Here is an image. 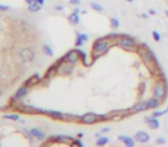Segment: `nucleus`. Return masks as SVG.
<instances>
[{
    "label": "nucleus",
    "mask_w": 168,
    "mask_h": 147,
    "mask_svg": "<svg viewBox=\"0 0 168 147\" xmlns=\"http://www.w3.org/2000/svg\"><path fill=\"white\" fill-rule=\"evenodd\" d=\"M110 39L105 37H100L95 40L91 48V64H93L100 57L106 54L110 50Z\"/></svg>",
    "instance_id": "nucleus-1"
},
{
    "label": "nucleus",
    "mask_w": 168,
    "mask_h": 147,
    "mask_svg": "<svg viewBox=\"0 0 168 147\" xmlns=\"http://www.w3.org/2000/svg\"><path fill=\"white\" fill-rule=\"evenodd\" d=\"M137 52H139V55H141V59L143 60V62L146 64V67L149 68V70L153 74L154 70H158L159 69V62H158V59L155 58L154 53L150 50L149 47H146L144 45L143 50H138Z\"/></svg>",
    "instance_id": "nucleus-2"
},
{
    "label": "nucleus",
    "mask_w": 168,
    "mask_h": 147,
    "mask_svg": "<svg viewBox=\"0 0 168 147\" xmlns=\"http://www.w3.org/2000/svg\"><path fill=\"white\" fill-rule=\"evenodd\" d=\"M105 121H110V117L107 114H96V113H85L84 115L81 116L79 122L82 124L85 125H91V124H96L98 122H105Z\"/></svg>",
    "instance_id": "nucleus-3"
},
{
    "label": "nucleus",
    "mask_w": 168,
    "mask_h": 147,
    "mask_svg": "<svg viewBox=\"0 0 168 147\" xmlns=\"http://www.w3.org/2000/svg\"><path fill=\"white\" fill-rule=\"evenodd\" d=\"M117 46H120L121 48L126 50V51H129V52H135L138 51V45H137V41L134 37L131 36H128V35H124L122 33L121 38L117 40Z\"/></svg>",
    "instance_id": "nucleus-4"
},
{
    "label": "nucleus",
    "mask_w": 168,
    "mask_h": 147,
    "mask_svg": "<svg viewBox=\"0 0 168 147\" xmlns=\"http://www.w3.org/2000/svg\"><path fill=\"white\" fill-rule=\"evenodd\" d=\"M152 93H153V96L158 98L159 100H161V101L166 100L168 96V83L162 82V81L155 83L152 89Z\"/></svg>",
    "instance_id": "nucleus-5"
},
{
    "label": "nucleus",
    "mask_w": 168,
    "mask_h": 147,
    "mask_svg": "<svg viewBox=\"0 0 168 147\" xmlns=\"http://www.w3.org/2000/svg\"><path fill=\"white\" fill-rule=\"evenodd\" d=\"M73 140H74V138L70 136H64V134L51 136V137H48L47 145H50V144H67V145H70Z\"/></svg>",
    "instance_id": "nucleus-6"
},
{
    "label": "nucleus",
    "mask_w": 168,
    "mask_h": 147,
    "mask_svg": "<svg viewBox=\"0 0 168 147\" xmlns=\"http://www.w3.org/2000/svg\"><path fill=\"white\" fill-rule=\"evenodd\" d=\"M35 55H36L35 52L30 47H26V48H23V50L20 51V57H21L23 62H30V61H33V59H35Z\"/></svg>",
    "instance_id": "nucleus-7"
},
{
    "label": "nucleus",
    "mask_w": 168,
    "mask_h": 147,
    "mask_svg": "<svg viewBox=\"0 0 168 147\" xmlns=\"http://www.w3.org/2000/svg\"><path fill=\"white\" fill-rule=\"evenodd\" d=\"M65 58H66V61L71 64H75V63H77L78 61H81L79 55H78V53L76 50H71V51H69L68 53H66Z\"/></svg>",
    "instance_id": "nucleus-8"
},
{
    "label": "nucleus",
    "mask_w": 168,
    "mask_h": 147,
    "mask_svg": "<svg viewBox=\"0 0 168 147\" xmlns=\"http://www.w3.org/2000/svg\"><path fill=\"white\" fill-rule=\"evenodd\" d=\"M40 82H42V77H40L38 72H36V74H33V76H30L28 79L24 81V85L28 86V87H33Z\"/></svg>",
    "instance_id": "nucleus-9"
},
{
    "label": "nucleus",
    "mask_w": 168,
    "mask_h": 147,
    "mask_svg": "<svg viewBox=\"0 0 168 147\" xmlns=\"http://www.w3.org/2000/svg\"><path fill=\"white\" fill-rule=\"evenodd\" d=\"M73 71H74V64L69 63V62H65L60 67L59 74H61L64 76H69V75L73 74Z\"/></svg>",
    "instance_id": "nucleus-10"
},
{
    "label": "nucleus",
    "mask_w": 168,
    "mask_h": 147,
    "mask_svg": "<svg viewBox=\"0 0 168 147\" xmlns=\"http://www.w3.org/2000/svg\"><path fill=\"white\" fill-rule=\"evenodd\" d=\"M135 140L141 142V144H145V142H149L150 141V134L145 131H138L135 133Z\"/></svg>",
    "instance_id": "nucleus-11"
},
{
    "label": "nucleus",
    "mask_w": 168,
    "mask_h": 147,
    "mask_svg": "<svg viewBox=\"0 0 168 147\" xmlns=\"http://www.w3.org/2000/svg\"><path fill=\"white\" fill-rule=\"evenodd\" d=\"M145 123H148L149 124L150 129H152V130H155V129H158L160 127V122L158 120V117H154V116H149V117H145Z\"/></svg>",
    "instance_id": "nucleus-12"
},
{
    "label": "nucleus",
    "mask_w": 168,
    "mask_h": 147,
    "mask_svg": "<svg viewBox=\"0 0 168 147\" xmlns=\"http://www.w3.org/2000/svg\"><path fill=\"white\" fill-rule=\"evenodd\" d=\"M132 112H134V114L136 113H142V112H145V110H148V103H146V100L145 101H139V103H135L132 107Z\"/></svg>",
    "instance_id": "nucleus-13"
},
{
    "label": "nucleus",
    "mask_w": 168,
    "mask_h": 147,
    "mask_svg": "<svg viewBox=\"0 0 168 147\" xmlns=\"http://www.w3.org/2000/svg\"><path fill=\"white\" fill-rule=\"evenodd\" d=\"M29 89H30V87H28V86H26V85L23 84V85H22V86H21V87H20V89L16 91V92H15V96H15L17 100H21L22 98H24V96L28 94Z\"/></svg>",
    "instance_id": "nucleus-14"
},
{
    "label": "nucleus",
    "mask_w": 168,
    "mask_h": 147,
    "mask_svg": "<svg viewBox=\"0 0 168 147\" xmlns=\"http://www.w3.org/2000/svg\"><path fill=\"white\" fill-rule=\"evenodd\" d=\"M81 116L76 115V114H70V113H64L62 115V118L61 121L62 122H75V121H79Z\"/></svg>",
    "instance_id": "nucleus-15"
},
{
    "label": "nucleus",
    "mask_w": 168,
    "mask_h": 147,
    "mask_svg": "<svg viewBox=\"0 0 168 147\" xmlns=\"http://www.w3.org/2000/svg\"><path fill=\"white\" fill-rule=\"evenodd\" d=\"M62 115H64V113L62 112H60V110H47L46 112V116H48V117H51L52 120H58V121H61V118H62Z\"/></svg>",
    "instance_id": "nucleus-16"
},
{
    "label": "nucleus",
    "mask_w": 168,
    "mask_h": 147,
    "mask_svg": "<svg viewBox=\"0 0 168 147\" xmlns=\"http://www.w3.org/2000/svg\"><path fill=\"white\" fill-rule=\"evenodd\" d=\"M162 101L161 100H159L158 98H151V99H149V100H146V103H148V108L149 109H157L159 106H160V103H161Z\"/></svg>",
    "instance_id": "nucleus-17"
},
{
    "label": "nucleus",
    "mask_w": 168,
    "mask_h": 147,
    "mask_svg": "<svg viewBox=\"0 0 168 147\" xmlns=\"http://www.w3.org/2000/svg\"><path fill=\"white\" fill-rule=\"evenodd\" d=\"M117 139H119L120 141H122L123 144H124L127 147H134L135 146V141H134V139H132V138H130V137H128V136H119V137H117Z\"/></svg>",
    "instance_id": "nucleus-18"
},
{
    "label": "nucleus",
    "mask_w": 168,
    "mask_h": 147,
    "mask_svg": "<svg viewBox=\"0 0 168 147\" xmlns=\"http://www.w3.org/2000/svg\"><path fill=\"white\" fill-rule=\"evenodd\" d=\"M30 131H31V133H33V137H35V138H37L38 140H45L46 134L44 133L43 131H40L39 129H37V128H31V129H30Z\"/></svg>",
    "instance_id": "nucleus-19"
},
{
    "label": "nucleus",
    "mask_w": 168,
    "mask_h": 147,
    "mask_svg": "<svg viewBox=\"0 0 168 147\" xmlns=\"http://www.w3.org/2000/svg\"><path fill=\"white\" fill-rule=\"evenodd\" d=\"M68 22L70 23L71 26H77L79 23V16H78V13H75L73 12L68 15Z\"/></svg>",
    "instance_id": "nucleus-20"
},
{
    "label": "nucleus",
    "mask_w": 168,
    "mask_h": 147,
    "mask_svg": "<svg viewBox=\"0 0 168 147\" xmlns=\"http://www.w3.org/2000/svg\"><path fill=\"white\" fill-rule=\"evenodd\" d=\"M76 51H77L78 55H79V59H81V62L85 66V67H90L91 63H89L88 62V55H86V53L84 51H81V50H78V48H76Z\"/></svg>",
    "instance_id": "nucleus-21"
},
{
    "label": "nucleus",
    "mask_w": 168,
    "mask_h": 147,
    "mask_svg": "<svg viewBox=\"0 0 168 147\" xmlns=\"http://www.w3.org/2000/svg\"><path fill=\"white\" fill-rule=\"evenodd\" d=\"M28 9H29V12H31V13H36V12H39V11L42 9V5H39L38 2L36 1V2L30 4V5L28 6Z\"/></svg>",
    "instance_id": "nucleus-22"
},
{
    "label": "nucleus",
    "mask_w": 168,
    "mask_h": 147,
    "mask_svg": "<svg viewBox=\"0 0 168 147\" xmlns=\"http://www.w3.org/2000/svg\"><path fill=\"white\" fill-rule=\"evenodd\" d=\"M108 141H110V139L107 137H99L96 141V145L97 146H105V145L108 144Z\"/></svg>",
    "instance_id": "nucleus-23"
},
{
    "label": "nucleus",
    "mask_w": 168,
    "mask_h": 147,
    "mask_svg": "<svg viewBox=\"0 0 168 147\" xmlns=\"http://www.w3.org/2000/svg\"><path fill=\"white\" fill-rule=\"evenodd\" d=\"M42 48H43V52L45 53L46 55H48V57H53V55H54V51L52 50L51 46H48V45H43Z\"/></svg>",
    "instance_id": "nucleus-24"
},
{
    "label": "nucleus",
    "mask_w": 168,
    "mask_h": 147,
    "mask_svg": "<svg viewBox=\"0 0 168 147\" xmlns=\"http://www.w3.org/2000/svg\"><path fill=\"white\" fill-rule=\"evenodd\" d=\"M2 118L6 120H12V121H19L20 115L19 114H8V115H2Z\"/></svg>",
    "instance_id": "nucleus-25"
},
{
    "label": "nucleus",
    "mask_w": 168,
    "mask_h": 147,
    "mask_svg": "<svg viewBox=\"0 0 168 147\" xmlns=\"http://www.w3.org/2000/svg\"><path fill=\"white\" fill-rule=\"evenodd\" d=\"M110 26H112L113 29H117V28L120 26V21H119L117 17H110Z\"/></svg>",
    "instance_id": "nucleus-26"
},
{
    "label": "nucleus",
    "mask_w": 168,
    "mask_h": 147,
    "mask_svg": "<svg viewBox=\"0 0 168 147\" xmlns=\"http://www.w3.org/2000/svg\"><path fill=\"white\" fill-rule=\"evenodd\" d=\"M168 113V107L166 109H163V110H155L152 113V116H154V117H160V116H163L166 115Z\"/></svg>",
    "instance_id": "nucleus-27"
},
{
    "label": "nucleus",
    "mask_w": 168,
    "mask_h": 147,
    "mask_svg": "<svg viewBox=\"0 0 168 147\" xmlns=\"http://www.w3.org/2000/svg\"><path fill=\"white\" fill-rule=\"evenodd\" d=\"M90 6L92 7V9H95L96 12H103L104 11L103 6H101L100 4H98V2H92V1H91Z\"/></svg>",
    "instance_id": "nucleus-28"
},
{
    "label": "nucleus",
    "mask_w": 168,
    "mask_h": 147,
    "mask_svg": "<svg viewBox=\"0 0 168 147\" xmlns=\"http://www.w3.org/2000/svg\"><path fill=\"white\" fill-rule=\"evenodd\" d=\"M85 43L83 39L81 38L78 35H76V41H75V46L76 47H81V46H83V44Z\"/></svg>",
    "instance_id": "nucleus-29"
},
{
    "label": "nucleus",
    "mask_w": 168,
    "mask_h": 147,
    "mask_svg": "<svg viewBox=\"0 0 168 147\" xmlns=\"http://www.w3.org/2000/svg\"><path fill=\"white\" fill-rule=\"evenodd\" d=\"M22 132H23V133L26 134V137H28V138H29V139H30V142H31V144H33V138H35V137H33V133H31V131H28V130H26V129H23V130H22Z\"/></svg>",
    "instance_id": "nucleus-30"
},
{
    "label": "nucleus",
    "mask_w": 168,
    "mask_h": 147,
    "mask_svg": "<svg viewBox=\"0 0 168 147\" xmlns=\"http://www.w3.org/2000/svg\"><path fill=\"white\" fill-rule=\"evenodd\" d=\"M70 146H79V147H83V142L79 140V138H77V139H74V140L71 141Z\"/></svg>",
    "instance_id": "nucleus-31"
},
{
    "label": "nucleus",
    "mask_w": 168,
    "mask_h": 147,
    "mask_svg": "<svg viewBox=\"0 0 168 147\" xmlns=\"http://www.w3.org/2000/svg\"><path fill=\"white\" fill-rule=\"evenodd\" d=\"M152 37H153V39H154L155 41H160V40H161V37H160V33L157 31V30H154V31H152Z\"/></svg>",
    "instance_id": "nucleus-32"
},
{
    "label": "nucleus",
    "mask_w": 168,
    "mask_h": 147,
    "mask_svg": "<svg viewBox=\"0 0 168 147\" xmlns=\"http://www.w3.org/2000/svg\"><path fill=\"white\" fill-rule=\"evenodd\" d=\"M138 91H139V96H142L145 92V83H141L138 85Z\"/></svg>",
    "instance_id": "nucleus-33"
},
{
    "label": "nucleus",
    "mask_w": 168,
    "mask_h": 147,
    "mask_svg": "<svg viewBox=\"0 0 168 147\" xmlns=\"http://www.w3.org/2000/svg\"><path fill=\"white\" fill-rule=\"evenodd\" d=\"M76 35H78V36H79V37H81V38H82L84 41H85V43L89 40V36H88L86 33H83V32H78L77 31V32H76Z\"/></svg>",
    "instance_id": "nucleus-34"
},
{
    "label": "nucleus",
    "mask_w": 168,
    "mask_h": 147,
    "mask_svg": "<svg viewBox=\"0 0 168 147\" xmlns=\"http://www.w3.org/2000/svg\"><path fill=\"white\" fill-rule=\"evenodd\" d=\"M155 142H157L158 145H163V144H166V139H165L163 137H159V138H157Z\"/></svg>",
    "instance_id": "nucleus-35"
},
{
    "label": "nucleus",
    "mask_w": 168,
    "mask_h": 147,
    "mask_svg": "<svg viewBox=\"0 0 168 147\" xmlns=\"http://www.w3.org/2000/svg\"><path fill=\"white\" fill-rule=\"evenodd\" d=\"M69 4L74 5V6H78L81 4V0H69Z\"/></svg>",
    "instance_id": "nucleus-36"
},
{
    "label": "nucleus",
    "mask_w": 168,
    "mask_h": 147,
    "mask_svg": "<svg viewBox=\"0 0 168 147\" xmlns=\"http://www.w3.org/2000/svg\"><path fill=\"white\" fill-rule=\"evenodd\" d=\"M9 9V6H6V5H0V11H2V12H6V11H8Z\"/></svg>",
    "instance_id": "nucleus-37"
},
{
    "label": "nucleus",
    "mask_w": 168,
    "mask_h": 147,
    "mask_svg": "<svg viewBox=\"0 0 168 147\" xmlns=\"http://www.w3.org/2000/svg\"><path fill=\"white\" fill-rule=\"evenodd\" d=\"M110 128H104L101 129V133H107V132H110Z\"/></svg>",
    "instance_id": "nucleus-38"
},
{
    "label": "nucleus",
    "mask_w": 168,
    "mask_h": 147,
    "mask_svg": "<svg viewBox=\"0 0 168 147\" xmlns=\"http://www.w3.org/2000/svg\"><path fill=\"white\" fill-rule=\"evenodd\" d=\"M55 9L59 11V12H61V11H64V6H61V5H57V6H55Z\"/></svg>",
    "instance_id": "nucleus-39"
},
{
    "label": "nucleus",
    "mask_w": 168,
    "mask_h": 147,
    "mask_svg": "<svg viewBox=\"0 0 168 147\" xmlns=\"http://www.w3.org/2000/svg\"><path fill=\"white\" fill-rule=\"evenodd\" d=\"M149 14H150V15H155V14H157V12H155L154 9H149Z\"/></svg>",
    "instance_id": "nucleus-40"
},
{
    "label": "nucleus",
    "mask_w": 168,
    "mask_h": 147,
    "mask_svg": "<svg viewBox=\"0 0 168 147\" xmlns=\"http://www.w3.org/2000/svg\"><path fill=\"white\" fill-rule=\"evenodd\" d=\"M37 2H38L39 5H42V6H43V5L45 4V0H37Z\"/></svg>",
    "instance_id": "nucleus-41"
},
{
    "label": "nucleus",
    "mask_w": 168,
    "mask_h": 147,
    "mask_svg": "<svg viewBox=\"0 0 168 147\" xmlns=\"http://www.w3.org/2000/svg\"><path fill=\"white\" fill-rule=\"evenodd\" d=\"M26 4H28V5H30V4H33V2H36L37 0H26Z\"/></svg>",
    "instance_id": "nucleus-42"
},
{
    "label": "nucleus",
    "mask_w": 168,
    "mask_h": 147,
    "mask_svg": "<svg viewBox=\"0 0 168 147\" xmlns=\"http://www.w3.org/2000/svg\"><path fill=\"white\" fill-rule=\"evenodd\" d=\"M83 136H84L83 132H78V133H77V138H79V139H81V138H82Z\"/></svg>",
    "instance_id": "nucleus-43"
},
{
    "label": "nucleus",
    "mask_w": 168,
    "mask_h": 147,
    "mask_svg": "<svg viewBox=\"0 0 168 147\" xmlns=\"http://www.w3.org/2000/svg\"><path fill=\"white\" fill-rule=\"evenodd\" d=\"M142 17L143 19H148V17H149V15H148L146 13H142Z\"/></svg>",
    "instance_id": "nucleus-44"
},
{
    "label": "nucleus",
    "mask_w": 168,
    "mask_h": 147,
    "mask_svg": "<svg viewBox=\"0 0 168 147\" xmlns=\"http://www.w3.org/2000/svg\"><path fill=\"white\" fill-rule=\"evenodd\" d=\"M73 12H75V13H79V8H74V11Z\"/></svg>",
    "instance_id": "nucleus-45"
},
{
    "label": "nucleus",
    "mask_w": 168,
    "mask_h": 147,
    "mask_svg": "<svg viewBox=\"0 0 168 147\" xmlns=\"http://www.w3.org/2000/svg\"><path fill=\"white\" fill-rule=\"evenodd\" d=\"M127 1H129V2H132V1H134V0H127Z\"/></svg>",
    "instance_id": "nucleus-46"
},
{
    "label": "nucleus",
    "mask_w": 168,
    "mask_h": 147,
    "mask_svg": "<svg viewBox=\"0 0 168 147\" xmlns=\"http://www.w3.org/2000/svg\"><path fill=\"white\" fill-rule=\"evenodd\" d=\"M165 13H166V15H167V16H168V11H166V12H165Z\"/></svg>",
    "instance_id": "nucleus-47"
}]
</instances>
